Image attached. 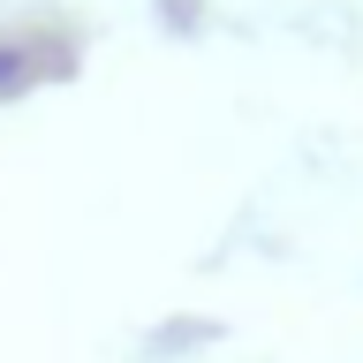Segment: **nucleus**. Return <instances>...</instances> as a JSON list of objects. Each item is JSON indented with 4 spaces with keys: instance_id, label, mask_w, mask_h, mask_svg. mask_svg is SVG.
<instances>
[{
    "instance_id": "obj_1",
    "label": "nucleus",
    "mask_w": 363,
    "mask_h": 363,
    "mask_svg": "<svg viewBox=\"0 0 363 363\" xmlns=\"http://www.w3.org/2000/svg\"><path fill=\"white\" fill-rule=\"evenodd\" d=\"M68 53H45L38 38H0V106L23 99V91H38L45 76H61Z\"/></svg>"
}]
</instances>
